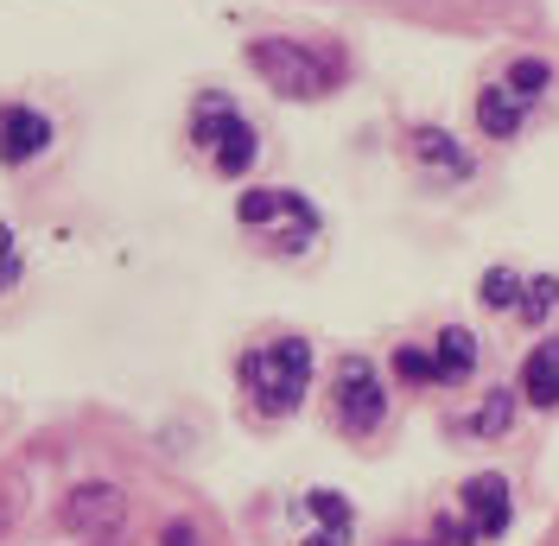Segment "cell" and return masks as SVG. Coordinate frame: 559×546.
<instances>
[{"mask_svg":"<svg viewBox=\"0 0 559 546\" xmlns=\"http://www.w3.org/2000/svg\"><path fill=\"white\" fill-rule=\"evenodd\" d=\"M471 363H477V337H471L464 324H452V331L439 337V356H432V369H439V381H457V376H471Z\"/></svg>","mask_w":559,"mask_h":546,"instance_id":"12","label":"cell"},{"mask_svg":"<svg viewBox=\"0 0 559 546\" xmlns=\"http://www.w3.org/2000/svg\"><path fill=\"white\" fill-rule=\"evenodd\" d=\"M20 280V254H13V236H7V223H0V293Z\"/></svg>","mask_w":559,"mask_h":546,"instance_id":"19","label":"cell"},{"mask_svg":"<svg viewBox=\"0 0 559 546\" xmlns=\"http://www.w3.org/2000/svg\"><path fill=\"white\" fill-rule=\"evenodd\" d=\"M20 502H26V496H20V471H7V477H0V541L13 534V521H20Z\"/></svg>","mask_w":559,"mask_h":546,"instance_id":"15","label":"cell"},{"mask_svg":"<svg viewBox=\"0 0 559 546\" xmlns=\"http://www.w3.org/2000/svg\"><path fill=\"white\" fill-rule=\"evenodd\" d=\"M64 527L70 534H90V541H108L115 527H121V514H128V496L115 489V483H76L64 496Z\"/></svg>","mask_w":559,"mask_h":546,"instance_id":"5","label":"cell"},{"mask_svg":"<svg viewBox=\"0 0 559 546\" xmlns=\"http://www.w3.org/2000/svg\"><path fill=\"white\" fill-rule=\"evenodd\" d=\"M198 140L210 146L216 171H229V178L248 171V159H254V128H248L223 96H204V103H198Z\"/></svg>","mask_w":559,"mask_h":546,"instance_id":"3","label":"cell"},{"mask_svg":"<svg viewBox=\"0 0 559 546\" xmlns=\"http://www.w3.org/2000/svg\"><path fill=\"white\" fill-rule=\"evenodd\" d=\"M45 140H51V121L38 115V108H0V159L7 166H26V159H38L45 153Z\"/></svg>","mask_w":559,"mask_h":546,"instance_id":"8","label":"cell"},{"mask_svg":"<svg viewBox=\"0 0 559 546\" xmlns=\"http://www.w3.org/2000/svg\"><path fill=\"white\" fill-rule=\"evenodd\" d=\"M509 527V483L484 471V477L464 483V534H477V541H496Z\"/></svg>","mask_w":559,"mask_h":546,"instance_id":"7","label":"cell"},{"mask_svg":"<svg viewBox=\"0 0 559 546\" xmlns=\"http://www.w3.org/2000/svg\"><path fill=\"white\" fill-rule=\"evenodd\" d=\"M248 64L261 70L267 90L293 96V103L331 96L337 76H344V58L324 51V45H306V38H254V45H248Z\"/></svg>","mask_w":559,"mask_h":546,"instance_id":"1","label":"cell"},{"mask_svg":"<svg viewBox=\"0 0 559 546\" xmlns=\"http://www.w3.org/2000/svg\"><path fill=\"white\" fill-rule=\"evenodd\" d=\"M484 299H489V306H515V280H509L502 268L484 273Z\"/></svg>","mask_w":559,"mask_h":546,"instance_id":"18","label":"cell"},{"mask_svg":"<svg viewBox=\"0 0 559 546\" xmlns=\"http://www.w3.org/2000/svg\"><path fill=\"white\" fill-rule=\"evenodd\" d=\"M522 394L534 407H559V337H547L522 363Z\"/></svg>","mask_w":559,"mask_h":546,"instance_id":"9","label":"cell"},{"mask_svg":"<svg viewBox=\"0 0 559 546\" xmlns=\"http://www.w3.org/2000/svg\"><path fill=\"white\" fill-rule=\"evenodd\" d=\"M502 413H509V394H496V401L484 407V419H477V432H496V426H502Z\"/></svg>","mask_w":559,"mask_h":546,"instance_id":"20","label":"cell"},{"mask_svg":"<svg viewBox=\"0 0 559 546\" xmlns=\"http://www.w3.org/2000/svg\"><path fill=\"white\" fill-rule=\"evenodd\" d=\"M547 76H554V70L540 64V58H522V64L509 70V83H502V90H509V96H515V103H534V96H540V90H547Z\"/></svg>","mask_w":559,"mask_h":546,"instance_id":"14","label":"cell"},{"mask_svg":"<svg viewBox=\"0 0 559 546\" xmlns=\"http://www.w3.org/2000/svg\"><path fill=\"white\" fill-rule=\"evenodd\" d=\"M242 381L248 394L261 401V413H293L306 401V381H312V343L306 337H280L261 343L242 356Z\"/></svg>","mask_w":559,"mask_h":546,"instance_id":"2","label":"cell"},{"mask_svg":"<svg viewBox=\"0 0 559 546\" xmlns=\"http://www.w3.org/2000/svg\"><path fill=\"white\" fill-rule=\"evenodd\" d=\"M394 369H401V376H407V381H432V376H439L426 349H401V356H394Z\"/></svg>","mask_w":559,"mask_h":546,"instance_id":"17","label":"cell"},{"mask_svg":"<svg viewBox=\"0 0 559 546\" xmlns=\"http://www.w3.org/2000/svg\"><path fill=\"white\" fill-rule=\"evenodd\" d=\"M236 216H242V223H286V241H293V248L318 229V210L306 204L299 191H242Z\"/></svg>","mask_w":559,"mask_h":546,"instance_id":"6","label":"cell"},{"mask_svg":"<svg viewBox=\"0 0 559 546\" xmlns=\"http://www.w3.org/2000/svg\"><path fill=\"white\" fill-rule=\"evenodd\" d=\"M522 115H527V103H515L502 83L477 96V121H484V134H515V128H522Z\"/></svg>","mask_w":559,"mask_h":546,"instance_id":"11","label":"cell"},{"mask_svg":"<svg viewBox=\"0 0 559 546\" xmlns=\"http://www.w3.org/2000/svg\"><path fill=\"white\" fill-rule=\"evenodd\" d=\"M382 413H388V394H382L376 363L344 356V369H337V419H344V432H376Z\"/></svg>","mask_w":559,"mask_h":546,"instance_id":"4","label":"cell"},{"mask_svg":"<svg viewBox=\"0 0 559 546\" xmlns=\"http://www.w3.org/2000/svg\"><path fill=\"white\" fill-rule=\"evenodd\" d=\"M306 509L318 514V534H306V546H344L349 541V502L337 489H312Z\"/></svg>","mask_w":559,"mask_h":546,"instance_id":"10","label":"cell"},{"mask_svg":"<svg viewBox=\"0 0 559 546\" xmlns=\"http://www.w3.org/2000/svg\"><path fill=\"white\" fill-rule=\"evenodd\" d=\"M554 299H559V280H534V286H527V299H522V318H527V324H534V318H547Z\"/></svg>","mask_w":559,"mask_h":546,"instance_id":"16","label":"cell"},{"mask_svg":"<svg viewBox=\"0 0 559 546\" xmlns=\"http://www.w3.org/2000/svg\"><path fill=\"white\" fill-rule=\"evenodd\" d=\"M414 146L426 153V159H439L445 171H457V178H471V153H457V146H452V134H439V128H419V134H414Z\"/></svg>","mask_w":559,"mask_h":546,"instance_id":"13","label":"cell"}]
</instances>
